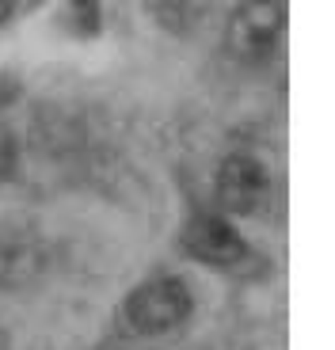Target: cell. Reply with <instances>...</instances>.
Wrapping results in <instances>:
<instances>
[{
	"instance_id": "52a82bcc",
	"label": "cell",
	"mask_w": 335,
	"mask_h": 350,
	"mask_svg": "<svg viewBox=\"0 0 335 350\" xmlns=\"http://www.w3.org/2000/svg\"><path fill=\"white\" fill-rule=\"evenodd\" d=\"M16 172H19V137L0 114V183H8Z\"/></svg>"
},
{
	"instance_id": "ba28073f",
	"label": "cell",
	"mask_w": 335,
	"mask_h": 350,
	"mask_svg": "<svg viewBox=\"0 0 335 350\" xmlns=\"http://www.w3.org/2000/svg\"><path fill=\"white\" fill-rule=\"evenodd\" d=\"M16 99H19V80L4 72V77H0V114L8 111V107L16 103Z\"/></svg>"
},
{
	"instance_id": "3957f363",
	"label": "cell",
	"mask_w": 335,
	"mask_h": 350,
	"mask_svg": "<svg viewBox=\"0 0 335 350\" xmlns=\"http://www.w3.org/2000/svg\"><path fill=\"white\" fill-rule=\"evenodd\" d=\"M286 8L282 0H240L225 27V42L240 62H267L282 38Z\"/></svg>"
},
{
	"instance_id": "277c9868",
	"label": "cell",
	"mask_w": 335,
	"mask_h": 350,
	"mask_svg": "<svg viewBox=\"0 0 335 350\" xmlns=\"http://www.w3.org/2000/svg\"><path fill=\"white\" fill-rule=\"evenodd\" d=\"M179 244L194 262L206 267H237L247 255V240L225 213H194L179 232Z\"/></svg>"
},
{
	"instance_id": "5b68a950",
	"label": "cell",
	"mask_w": 335,
	"mask_h": 350,
	"mask_svg": "<svg viewBox=\"0 0 335 350\" xmlns=\"http://www.w3.org/2000/svg\"><path fill=\"white\" fill-rule=\"evenodd\" d=\"M42 271V240L27 225L0 228V286H23Z\"/></svg>"
},
{
	"instance_id": "7a4b0ae2",
	"label": "cell",
	"mask_w": 335,
	"mask_h": 350,
	"mask_svg": "<svg viewBox=\"0 0 335 350\" xmlns=\"http://www.w3.org/2000/svg\"><path fill=\"white\" fill-rule=\"evenodd\" d=\"M217 206L229 217H259L271 202V172L247 152H229L213 175Z\"/></svg>"
},
{
	"instance_id": "6da1fadb",
	"label": "cell",
	"mask_w": 335,
	"mask_h": 350,
	"mask_svg": "<svg viewBox=\"0 0 335 350\" xmlns=\"http://www.w3.org/2000/svg\"><path fill=\"white\" fill-rule=\"evenodd\" d=\"M194 312V297L183 278L152 274L122 297L118 320L130 335H168Z\"/></svg>"
},
{
	"instance_id": "8992f818",
	"label": "cell",
	"mask_w": 335,
	"mask_h": 350,
	"mask_svg": "<svg viewBox=\"0 0 335 350\" xmlns=\"http://www.w3.org/2000/svg\"><path fill=\"white\" fill-rule=\"evenodd\" d=\"M69 19L77 35L96 38L103 31V4L99 0H69Z\"/></svg>"
},
{
	"instance_id": "9c48e42d",
	"label": "cell",
	"mask_w": 335,
	"mask_h": 350,
	"mask_svg": "<svg viewBox=\"0 0 335 350\" xmlns=\"http://www.w3.org/2000/svg\"><path fill=\"white\" fill-rule=\"evenodd\" d=\"M16 8H19V0H0V23H8L16 16Z\"/></svg>"
}]
</instances>
